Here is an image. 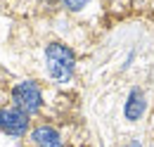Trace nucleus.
Segmentation results:
<instances>
[{
  "instance_id": "423d86ee",
  "label": "nucleus",
  "mask_w": 154,
  "mask_h": 147,
  "mask_svg": "<svg viewBox=\"0 0 154 147\" xmlns=\"http://www.w3.org/2000/svg\"><path fill=\"white\" fill-rule=\"evenodd\" d=\"M62 2H64V5L69 7V10H74V12H78V10H83V7H85V5L90 2V0H62Z\"/></svg>"
},
{
  "instance_id": "f257e3e1",
  "label": "nucleus",
  "mask_w": 154,
  "mask_h": 147,
  "mask_svg": "<svg viewBox=\"0 0 154 147\" xmlns=\"http://www.w3.org/2000/svg\"><path fill=\"white\" fill-rule=\"evenodd\" d=\"M45 67H48V74H50L52 81L66 83L74 76V69H76L74 50L62 45V43H50L45 48Z\"/></svg>"
},
{
  "instance_id": "f03ea898",
  "label": "nucleus",
  "mask_w": 154,
  "mask_h": 147,
  "mask_svg": "<svg viewBox=\"0 0 154 147\" xmlns=\"http://www.w3.org/2000/svg\"><path fill=\"white\" fill-rule=\"evenodd\" d=\"M12 100H14V107H19L26 114H33L43 105V92L33 81H21L12 88Z\"/></svg>"
},
{
  "instance_id": "7ed1b4c3",
  "label": "nucleus",
  "mask_w": 154,
  "mask_h": 147,
  "mask_svg": "<svg viewBox=\"0 0 154 147\" xmlns=\"http://www.w3.org/2000/svg\"><path fill=\"white\" fill-rule=\"evenodd\" d=\"M0 130L7 135H24L29 130V114L19 107H2L0 109Z\"/></svg>"
},
{
  "instance_id": "39448f33",
  "label": "nucleus",
  "mask_w": 154,
  "mask_h": 147,
  "mask_svg": "<svg viewBox=\"0 0 154 147\" xmlns=\"http://www.w3.org/2000/svg\"><path fill=\"white\" fill-rule=\"evenodd\" d=\"M31 145L33 147H62L64 140L52 126H36L31 130Z\"/></svg>"
},
{
  "instance_id": "6e6552de",
  "label": "nucleus",
  "mask_w": 154,
  "mask_h": 147,
  "mask_svg": "<svg viewBox=\"0 0 154 147\" xmlns=\"http://www.w3.org/2000/svg\"><path fill=\"white\" fill-rule=\"evenodd\" d=\"M135 2H140V0H135Z\"/></svg>"
},
{
  "instance_id": "0eeeda50",
  "label": "nucleus",
  "mask_w": 154,
  "mask_h": 147,
  "mask_svg": "<svg viewBox=\"0 0 154 147\" xmlns=\"http://www.w3.org/2000/svg\"><path fill=\"white\" fill-rule=\"evenodd\" d=\"M123 147H142V145H140V140H133L131 145H123Z\"/></svg>"
},
{
  "instance_id": "20e7f679",
  "label": "nucleus",
  "mask_w": 154,
  "mask_h": 147,
  "mask_svg": "<svg viewBox=\"0 0 154 147\" xmlns=\"http://www.w3.org/2000/svg\"><path fill=\"white\" fill-rule=\"evenodd\" d=\"M145 109H147V97H145V92L140 90V88H133V90L128 92V97H126L123 116H126L128 121H137V119H142Z\"/></svg>"
}]
</instances>
